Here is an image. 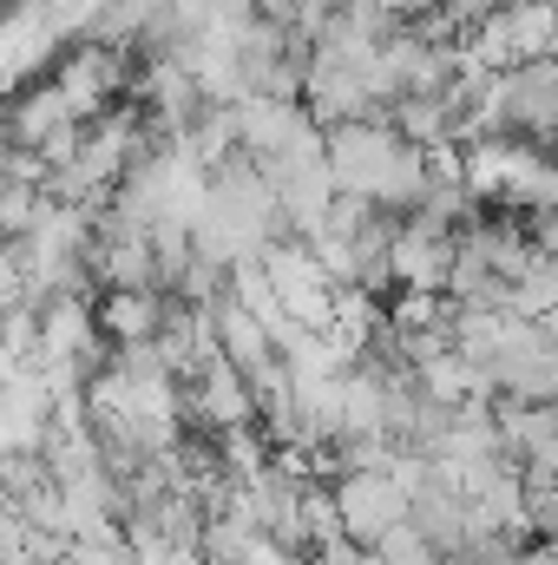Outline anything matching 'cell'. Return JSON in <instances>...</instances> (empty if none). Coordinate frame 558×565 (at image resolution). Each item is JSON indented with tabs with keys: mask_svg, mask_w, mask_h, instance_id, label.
<instances>
[{
	"mask_svg": "<svg viewBox=\"0 0 558 565\" xmlns=\"http://www.w3.org/2000/svg\"><path fill=\"white\" fill-rule=\"evenodd\" d=\"M486 119L500 132L552 139L558 132V60H513L493 79V93H486Z\"/></svg>",
	"mask_w": 558,
	"mask_h": 565,
	"instance_id": "cell-1",
	"label": "cell"
},
{
	"mask_svg": "<svg viewBox=\"0 0 558 565\" xmlns=\"http://www.w3.org/2000/svg\"><path fill=\"white\" fill-rule=\"evenodd\" d=\"M342 513H348L355 533H388L401 520V493L388 480H348L342 487Z\"/></svg>",
	"mask_w": 558,
	"mask_h": 565,
	"instance_id": "cell-2",
	"label": "cell"
},
{
	"mask_svg": "<svg viewBox=\"0 0 558 565\" xmlns=\"http://www.w3.org/2000/svg\"><path fill=\"white\" fill-rule=\"evenodd\" d=\"M382 13H420V7H440V0H375Z\"/></svg>",
	"mask_w": 558,
	"mask_h": 565,
	"instance_id": "cell-3",
	"label": "cell"
}]
</instances>
